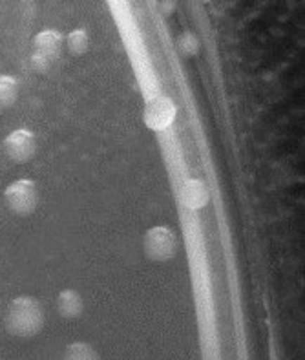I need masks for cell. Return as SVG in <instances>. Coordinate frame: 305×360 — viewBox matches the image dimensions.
<instances>
[{
	"label": "cell",
	"instance_id": "cell-10",
	"mask_svg": "<svg viewBox=\"0 0 305 360\" xmlns=\"http://www.w3.org/2000/svg\"><path fill=\"white\" fill-rule=\"evenodd\" d=\"M64 42H66V48H68L70 53L75 55V57L84 55L88 51V48H90V37H88V33L84 30H73L64 39Z\"/></svg>",
	"mask_w": 305,
	"mask_h": 360
},
{
	"label": "cell",
	"instance_id": "cell-8",
	"mask_svg": "<svg viewBox=\"0 0 305 360\" xmlns=\"http://www.w3.org/2000/svg\"><path fill=\"white\" fill-rule=\"evenodd\" d=\"M207 201H209V191L205 183L200 179H190L183 187V203L190 209H201L207 205Z\"/></svg>",
	"mask_w": 305,
	"mask_h": 360
},
{
	"label": "cell",
	"instance_id": "cell-5",
	"mask_svg": "<svg viewBox=\"0 0 305 360\" xmlns=\"http://www.w3.org/2000/svg\"><path fill=\"white\" fill-rule=\"evenodd\" d=\"M174 117H176V108L172 101L167 97H155L145 108V123L152 130H163L172 123Z\"/></svg>",
	"mask_w": 305,
	"mask_h": 360
},
{
	"label": "cell",
	"instance_id": "cell-9",
	"mask_svg": "<svg viewBox=\"0 0 305 360\" xmlns=\"http://www.w3.org/2000/svg\"><path fill=\"white\" fill-rule=\"evenodd\" d=\"M18 99V81L13 75H0V110L11 108Z\"/></svg>",
	"mask_w": 305,
	"mask_h": 360
},
{
	"label": "cell",
	"instance_id": "cell-13",
	"mask_svg": "<svg viewBox=\"0 0 305 360\" xmlns=\"http://www.w3.org/2000/svg\"><path fill=\"white\" fill-rule=\"evenodd\" d=\"M53 63V59H50V57H46V55L42 53H37V51H33L32 57H30V66H32L33 72L37 73H48Z\"/></svg>",
	"mask_w": 305,
	"mask_h": 360
},
{
	"label": "cell",
	"instance_id": "cell-6",
	"mask_svg": "<svg viewBox=\"0 0 305 360\" xmlns=\"http://www.w3.org/2000/svg\"><path fill=\"white\" fill-rule=\"evenodd\" d=\"M64 37L57 30H44V32L37 33L33 39V51L42 53L50 59H57L63 51Z\"/></svg>",
	"mask_w": 305,
	"mask_h": 360
},
{
	"label": "cell",
	"instance_id": "cell-4",
	"mask_svg": "<svg viewBox=\"0 0 305 360\" xmlns=\"http://www.w3.org/2000/svg\"><path fill=\"white\" fill-rule=\"evenodd\" d=\"M4 150L9 160L15 163H27L33 160L37 152V137L32 130L27 128H18L13 130L4 139Z\"/></svg>",
	"mask_w": 305,
	"mask_h": 360
},
{
	"label": "cell",
	"instance_id": "cell-7",
	"mask_svg": "<svg viewBox=\"0 0 305 360\" xmlns=\"http://www.w3.org/2000/svg\"><path fill=\"white\" fill-rule=\"evenodd\" d=\"M57 311L63 319H79L84 311V300L77 291L73 289H64L57 297Z\"/></svg>",
	"mask_w": 305,
	"mask_h": 360
},
{
	"label": "cell",
	"instance_id": "cell-11",
	"mask_svg": "<svg viewBox=\"0 0 305 360\" xmlns=\"http://www.w3.org/2000/svg\"><path fill=\"white\" fill-rule=\"evenodd\" d=\"M60 360H100L99 353L86 342H73L66 347Z\"/></svg>",
	"mask_w": 305,
	"mask_h": 360
},
{
	"label": "cell",
	"instance_id": "cell-2",
	"mask_svg": "<svg viewBox=\"0 0 305 360\" xmlns=\"http://www.w3.org/2000/svg\"><path fill=\"white\" fill-rule=\"evenodd\" d=\"M143 249L148 260L164 264L172 260L178 252V236L167 225H155L146 231L143 238Z\"/></svg>",
	"mask_w": 305,
	"mask_h": 360
},
{
	"label": "cell",
	"instance_id": "cell-1",
	"mask_svg": "<svg viewBox=\"0 0 305 360\" xmlns=\"http://www.w3.org/2000/svg\"><path fill=\"white\" fill-rule=\"evenodd\" d=\"M6 329L15 337L30 338L41 333L44 326V309L33 297H18L9 304L4 319Z\"/></svg>",
	"mask_w": 305,
	"mask_h": 360
},
{
	"label": "cell",
	"instance_id": "cell-3",
	"mask_svg": "<svg viewBox=\"0 0 305 360\" xmlns=\"http://www.w3.org/2000/svg\"><path fill=\"white\" fill-rule=\"evenodd\" d=\"M4 201L13 214L30 216L39 205V188L33 179H17L4 191Z\"/></svg>",
	"mask_w": 305,
	"mask_h": 360
},
{
	"label": "cell",
	"instance_id": "cell-12",
	"mask_svg": "<svg viewBox=\"0 0 305 360\" xmlns=\"http://www.w3.org/2000/svg\"><path fill=\"white\" fill-rule=\"evenodd\" d=\"M178 50L183 57H194L200 53L201 42L196 33L185 32L178 37Z\"/></svg>",
	"mask_w": 305,
	"mask_h": 360
}]
</instances>
